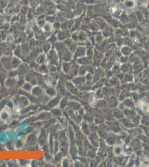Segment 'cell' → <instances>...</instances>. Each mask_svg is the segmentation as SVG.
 <instances>
[{
  "label": "cell",
  "mask_w": 149,
  "mask_h": 167,
  "mask_svg": "<svg viewBox=\"0 0 149 167\" xmlns=\"http://www.w3.org/2000/svg\"><path fill=\"white\" fill-rule=\"evenodd\" d=\"M30 102L29 99L25 95H18L15 96L14 104L20 108H26L29 106Z\"/></svg>",
  "instance_id": "obj_1"
},
{
  "label": "cell",
  "mask_w": 149,
  "mask_h": 167,
  "mask_svg": "<svg viewBox=\"0 0 149 167\" xmlns=\"http://www.w3.org/2000/svg\"><path fill=\"white\" fill-rule=\"evenodd\" d=\"M60 100L61 97L59 96V94H58L55 97H52L51 99H50V100L47 102V104L45 105V106L51 110L52 109L57 107V105L60 103Z\"/></svg>",
  "instance_id": "obj_2"
},
{
  "label": "cell",
  "mask_w": 149,
  "mask_h": 167,
  "mask_svg": "<svg viewBox=\"0 0 149 167\" xmlns=\"http://www.w3.org/2000/svg\"><path fill=\"white\" fill-rule=\"evenodd\" d=\"M46 131L44 130H42L40 133V137H39L38 139V142L39 144H40V145L44 146L46 143L48 142V135H47Z\"/></svg>",
  "instance_id": "obj_3"
},
{
  "label": "cell",
  "mask_w": 149,
  "mask_h": 167,
  "mask_svg": "<svg viewBox=\"0 0 149 167\" xmlns=\"http://www.w3.org/2000/svg\"><path fill=\"white\" fill-rule=\"evenodd\" d=\"M31 94L35 97H39L41 96L43 94L44 92V89L41 86L39 85H35L32 87V89L31 91Z\"/></svg>",
  "instance_id": "obj_4"
},
{
  "label": "cell",
  "mask_w": 149,
  "mask_h": 167,
  "mask_svg": "<svg viewBox=\"0 0 149 167\" xmlns=\"http://www.w3.org/2000/svg\"><path fill=\"white\" fill-rule=\"evenodd\" d=\"M17 79L14 77H7L5 82V86L8 89L12 88L16 85Z\"/></svg>",
  "instance_id": "obj_5"
},
{
  "label": "cell",
  "mask_w": 149,
  "mask_h": 167,
  "mask_svg": "<svg viewBox=\"0 0 149 167\" xmlns=\"http://www.w3.org/2000/svg\"><path fill=\"white\" fill-rule=\"evenodd\" d=\"M45 94L49 97H54L57 95V90L54 87L51 86H47L45 88Z\"/></svg>",
  "instance_id": "obj_6"
},
{
  "label": "cell",
  "mask_w": 149,
  "mask_h": 167,
  "mask_svg": "<svg viewBox=\"0 0 149 167\" xmlns=\"http://www.w3.org/2000/svg\"><path fill=\"white\" fill-rule=\"evenodd\" d=\"M11 118L10 112L6 110L5 109H3L0 113V118L2 121L6 122L10 120Z\"/></svg>",
  "instance_id": "obj_7"
},
{
  "label": "cell",
  "mask_w": 149,
  "mask_h": 167,
  "mask_svg": "<svg viewBox=\"0 0 149 167\" xmlns=\"http://www.w3.org/2000/svg\"><path fill=\"white\" fill-rule=\"evenodd\" d=\"M32 87H33V86L30 84V82L26 81L24 83V84L21 87V89L22 90H24V91L30 92L31 90H32Z\"/></svg>",
  "instance_id": "obj_8"
},
{
  "label": "cell",
  "mask_w": 149,
  "mask_h": 167,
  "mask_svg": "<svg viewBox=\"0 0 149 167\" xmlns=\"http://www.w3.org/2000/svg\"><path fill=\"white\" fill-rule=\"evenodd\" d=\"M35 140H36V138L35 137V135H34V134H31V135L29 136V137L27 138V143H30L31 145H32V144H34Z\"/></svg>",
  "instance_id": "obj_9"
},
{
  "label": "cell",
  "mask_w": 149,
  "mask_h": 167,
  "mask_svg": "<svg viewBox=\"0 0 149 167\" xmlns=\"http://www.w3.org/2000/svg\"><path fill=\"white\" fill-rule=\"evenodd\" d=\"M51 113L52 115H54L55 117H59L60 115V110L59 109H57V107L53 108L51 110Z\"/></svg>",
  "instance_id": "obj_10"
}]
</instances>
